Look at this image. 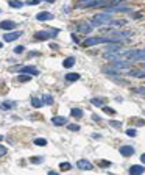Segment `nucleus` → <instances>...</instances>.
I'll return each mask as SVG.
<instances>
[{
	"label": "nucleus",
	"instance_id": "nucleus-27",
	"mask_svg": "<svg viewBox=\"0 0 145 175\" xmlns=\"http://www.w3.org/2000/svg\"><path fill=\"white\" fill-rule=\"evenodd\" d=\"M99 166H100V167H109V166H111V161H108V160H100V161H99Z\"/></svg>",
	"mask_w": 145,
	"mask_h": 175
},
{
	"label": "nucleus",
	"instance_id": "nucleus-23",
	"mask_svg": "<svg viewBox=\"0 0 145 175\" xmlns=\"http://www.w3.org/2000/svg\"><path fill=\"white\" fill-rule=\"evenodd\" d=\"M42 103H44V102H42L41 98H38V97H33V98H31V105H33L34 108H39Z\"/></svg>",
	"mask_w": 145,
	"mask_h": 175
},
{
	"label": "nucleus",
	"instance_id": "nucleus-42",
	"mask_svg": "<svg viewBox=\"0 0 145 175\" xmlns=\"http://www.w3.org/2000/svg\"><path fill=\"white\" fill-rule=\"evenodd\" d=\"M42 2H53V0H42Z\"/></svg>",
	"mask_w": 145,
	"mask_h": 175
},
{
	"label": "nucleus",
	"instance_id": "nucleus-4",
	"mask_svg": "<svg viewBox=\"0 0 145 175\" xmlns=\"http://www.w3.org/2000/svg\"><path fill=\"white\" fill-rule=\"evenodd\" d=\"M111 67L115 70H127V69H130V63L125 60H115L111 63Z\"/></svg>",
	"mask_w": 145,
	"mask_h": 175
},
{
	"label": "nucleus",
	"instance_id": "nucleus-21",
	"mask_svg": "<svg viewBox=\"0 0 145 175\" xmlns=\"http://www.w3.org/2000/svg\"><path fill=\"white\" fill-rule=\"evenodd\" d=\"M70 114L74 116V117H77V119H80V117H83V111L80 110V108H74L70 111Z\"/></svg>",
	"mask_w": 145,
	"mask_h": 175
},
{
	"label": "nucleus",
	"instance_id": "nucleus-2",
	"mask_svg": "<svg viewBox=\"0 0 145 175\" xmlns=\"http://www.w3.org/2000/svg\"><path fill=\"white\" fill-rule=\"evenodd\" d=\"M111 20H112L111 13H99V14H95L91 19V22L94 23V27H99V25H108Z\"/></svg>",
	"mask_w": 145,
	"mask_h": 175
},
{
	"label": "nucleus",
	"instance_id": "nucleus-22",
	"mask_svg": "<svg viewBox=\"0 0 145 175\" xmlns=\"http://www.w3.org/2000/svg\"><path fill=\"white\" fill-rule=\"evenodd\" d=\"M42 100H44L45 105H52V103H53V97H52L50 94H45V95L42 97Z\"/></svg>",
	"mask_w": 145,
	"mask_h": 175
},
{
	"label": "nucleus",
	"instance_id": "nucleus-24",
	"mask_svg": "<svg viewBox=\"0 0 145 175\" xmlns=\"http://www.w3.org/2000/svg\"><path fill=\"white\" fill-rule=\"evenodd\" d=\"M66 127H67L70 131H78V130H80V125H77V123H69V125H66Z\"/></svg>",
	"mask_w": 145,
	"mask_h": 175
},
{
	"label": "nucleus",
	"instance_id": "nucleus-25",
	"mask_svg": "<svg viewBox=\"0 0 145 175\" xmlns=\"http://www.w3.org/2000/svg\"><path fill=\"white\" fill-rule=\"evenodd\" d=\"M42 161H44L42 156H33V158H30V163H33V164H39V163H42Z\"/></svg>",
	"mask_w": 145,
	"mask_h": 175
},
{
	"label": "nucleus",
	"instance_id": "nucleus-13",
	"mask_svg": "<svg viewBox=\"0 0 145 175\" xmlns=\"http://www.w3.org/2000/svg\"><path fill=\"white\" fill-rule=\"evenodd\" d=\"M0 27H2V30H16V22H13V20H2V22H0Z\"/></svg>",
	"mask_w": 145,
	"mask_h": 175
},
{
	"label": "nucleus",
	"instance_id": "nucleus-8",
	"mask_svg": "<svg viewBox=\"0 0 145 175\" xmlns=\"http://www.w3.org/2000/svg\"><path fill=\"white\" fill-rule=\"evenodd\" d=\"M143 172H145V167L140 164H133L130 167V175H142Z\"/></svg>",
	"mask_w": 145,
	"mask_h": 175
},
{
	"label": "nucleus",
	"instance_id": "nucleus-43",
	"mask_svg": "<svg viewBox=\"0 0 145 175\" xmlns=\"http://www.w3.org/2000/svg\"><path fill=\"white\" fill-rule=\"evenodd\" d=\"M143 67H145V63H143Z\"/></svg>",
	"mask_w": 145,
	"mask_h": 175
},
{
	"label": "nucleus",
	"instance_id": "nucleus-18",
	"mask_svg": "<svg viewBox=\"0 0 145 175\" xmlns=\"http://www.w3.org/2000/svg\"><path fill=\"white\" fill-rule=\"evenodd\" d=\"M75 64V56H69V58H66L64 61H62V66L66 67V69H69V67H72Z\"/></svg>",
	"mask_w": 145,
	"mask_h": 175
},
{
	"label": "nucleus",
	"instance_id": "nucleus-17",
	"mask_svg": "<svg viewBox=\"0 0 145 175\" xmlns=\"http://www.w3.org/2000/svg\"><path fill=\"white\" fill-rule=\"evenodd\" d=\"M109 27H112V28H115V27H123V25H127V20H123V19H117V20H111L109 23Z\"/></svg>",
	"mask_w": 145,
	"mask_h": 175
},
{
	"label": "nucleus",
	"instance_id": "nucleus-30",
	"mask_svg": "<svg viewBox=\"0 0 145 175\" xmlns=\"http://www.w3.org/2000/svg\"><path fill=\"white\" fill-rule=\"evenodd\" d=\"M23 50H25V47H23V45H17V47L14 48V53H17V55H20V53L23 52Z\"/></svg>",
	"mask_w": 145,
	"mask_h": 175
},
{
	"label": "nucleus",
	"instance_id": "nucleus-44",
	"mask_svg": "<svg viewBox=\"0 0 145 175\" xmlns=\"http://www.w3.org/2000/svg\"><path fill=\"white\" fill-rule=\"evenodd\" d=\"M143 114H145V111H143Z\"/></svg>",
	"mask_w": 145,
	"mask_h": 175
},
{
	"label": "nucleus",
	"instance_id": "nucleus-37",
	"mask_svg": "<svg viewBox=\"0 0 145 175\" xmlns=\"http://www.w3.org/2000/svg\"><path fill=\"white\" fill-rule=\"evenodd\" d=\"M92 138H94V139H100L102 136H100L99 133H94V135H92Z\"/></svg>",
	"mask_w": 145,
	"mask_h": 175
},
{
	"label": "nucleus",
	"instance_id": "nucleus-19",
	"mask_svg": "<svg viewBox=\"0 0 145 175\" xmlns=\"http://www.w3.org/2000/svg\"><path fill=\"white\" fill-rule=\"evenodd\" d=\"M10 6H13V8H22L23 6V2H20V0H10Z\"/></svg>",
	"mask_w": 145,
	"mask_h": 175
},
{
	"label": "nucleus",
	"instance_id": "nucleus-31",
	"mask_svg": "<svg viewBox=\"0 0 145 175\" xmlns=\"http://www.w3.org/2000/svg\"><path fill=\"white\" fill-rule=\"evenodd\" d=\"M109 125H111V127H114V128H120V125H122V123H120L119 120H111Z\"/></svg>",
	"mask_w": 145,
	"mask_h": 175
},
{
	"label": "nucleus",
	"instance_id": "nucleus-6",
	"mask_svg": "<svg viewBox=\"0 0 145 175\" xmlns=\"http://www.w3.org/2000/svg\"><path fill=\"white\" fill-rule=\"evenodd\" d=\"M119 152L122 156H131V155H134V147L133 145H122L119 148Z\"/></svg>",
	"mask_w": 145,
	"mask_h": 175
},
{
	"label": "nucleus",
	"instance_id": "nucleus-33",
	"mask_svg": "<svg viewBox=\"0 0 145 175\" xmlns=\"http://www.w3.org/2000/svg\"><path fill=\"white\" fill-rule=\"evenodd\" d=\"M30 80V75H20L19 77V81H28Z\"/></svg>",
	"mask_w": 145,
	"mask_h": 175
},
{
	"label": "nucleus",
	"instance_id": "nucleus-5",
	"mask_svg": "<svg viewBox=\"0 0 145 175\" xmlns=\"http://www.w3.org/2000/svg\"><path fill=\"white\" fill-rule=\"evenodd\" d=\"M77 28H78L80 33L89 35V33L94 30V23H92V22H83V23H78V25H77Z\"/></svg>",
	"mask_w": 145,
	"mask_h": 175
},
{
	"label": "nucleus",
	"instance_id": "nucleus-7",
	"mask_svg": "<svg viewBox=\"0 0 145 175\" xmlns=\"http://www.w3.org/2000/svg\"><path fill=\"white\" fill-rule=\"evenodd\" d=\"M19 73H28V75H38L39 70L33 66H23V67H19Z\"/></svg>",
	"mask_w": 145,
	"mask_h": 175
},
{
	"label": "nucleus",
	"instance_id": "nucleus-14",
	"mask_svg": "<svg viewBox=\"0 0 145 175\" xmlns=\"http://www.w3.org/2000/svg\"><path fill=\"white\" fill-rule=\"evenodd\" d=\"M106 102H108V100H106L105 97H103V98H99V97L91 98V103H92V105H95V106H100V108L106 106Z\"/></svg>",
	"mask_w": 145,
	"mask_h": 175
},
{
	"label": "nucleus",
	"instance_id": "nucleus-35",
	"mask_svg": "<svg viewBox=\"0 0 145 175\" xmlns=\"http://www.w3.org/2000/svg\"><path fill=\"white\" fill-rule=\"evenodd\" d=\"M0 155H2V156H3V155H6V147H3V145L0 147Z\"/></svg>",
	"mask_w": 145,
	"mask_h": 175
},
{
	"label": "nucleus",
	"instance_id": "nucleus-12",
	"mask_svg": "<svg viewBox=\"0 0 145 175\" xmlns=\"http://www.w3.org/2000/svg\"><path fill=\"white\" fill-rule=\"evenodd\" d=\"M36 19L41 20V22L52 20V19H53V14H52V13H47V11H42V13H38V14H36Z\"/></svg>",
	"mask_w": 145,
	"mask_h": 175
},
{
	"label": "nucleus",
	"instance_id": "nucleus-40",
	"mask_svg": "<svg viewBox=\"0 0 145 175\" xmlns=\"http://www.w3.org/2000/svg\"><path fill=\"white\" fill-rule=\"evenodd\" d=\"M48 175H59L58 172H53V170H50V172H48Z\"/></svg>",
	"mask_w": 145,
	"mask_h": 175
},
{
	"label": "nucleus",
	"instance_id": "nucleus-34",
	"mask_svg": "<svg viewBox=\"0 0 145 175\" xmlns=\"http://www.w3.org/2000/svg\"><path fill=\"white\" fill-rule=\"evenodd\" d=\"M134 91H136L137 94H142V95H145V88H142V86H140V88H136Z\"/></svg>",
	"mask_w": 145,
	"mask_h": 175
},
{
	"label": "nucleus",
	"instance_id": "nucleus-36",
	"mask_svg": "<svg viewBox=\"0 0 145 175\" xmlns=\"http://www.w3.org/2000/svg\"><path fill=\"white\" fill-rule=\"evenodd\" d=\"M39 2H42V0H30V2H27L28 5H38Z\"/></svg>",
	"mask_w": 145,
	"mask_h": 175
},
{
	"label": "nucleus",
	"instance_id": "nucleus-11",
	"mask_svg": "<svg viewBox=\"0 0 145 175\" xmlns=\"http://www.w3.org/2000/svg\"><path fill=\"white\" fill-rule=\"evenodd\" d=\"M52 123L56 125V127H62V125H67V117L55 116V117H52Z\"/></svg>",
	"mask_w": 145,
	"mask_h": 175
},
{
	"label": "nucleus",
	"instance_id": "nucleus-39",
	"mask_svg": "<svg viewBox=\"0 0 145 175\" xmlns=\"http://www.w3.org/2000/svg\"><path fill=\"white\" fill-rule=\"evenodd\" d=\"M72 39H74V42H78V38H77V35H72Z\"/></svg>",
	"mask_w": 145,
	"mask_h": 175
},
{
	"label": "nucleus",
	"instance_id": "nucleus-15",
	"mask_svg": "<svg viewBox=\"0 0 145 175\" xmlns=\"http://www.w3.org/2000/svg\"><path fill=\"white\" fill-rule=\"evenodd\" d=\"M130 75H131V77H136V78H145V70L131 69V70H130Z\"/></svg>",
	"mask_w": 145,
	"mask_h": 175
},
{
	"label": "nucleus",
	"instance_id": "nucleus-16",
	"mask_svg": "<svg viewBox=\"0 0 145 175\" xmlns=\"http://www.w3.org/2000/svg\"><path fill=\"white\" fill-rule=\"evenodd\" d=\"M81 78V75L77 73V72H70V73H66V81H77Z\"/></svg>",
	"mask_w": 145,
	"mask_h": 175
},
{
	"label": "nucleus",
	"instance_id": "nucleus-32",
	"mask_svg": "<svg viewBox=\"0 0 145 175\" xmlns=\"http://www.w3.org/2000/svg\"><path fill=\"white\" fill-rule=\"evenodd\" d=\"M127 135H128V136H136L137 131H136L134 128H128V130H127Z\"/></svg>",
	"mask_w": 145,
	"mask_h": 175
},
{
	"label": "nucleus",
	"instance_id": "nucleus-28",
	"mask_svg": "<svg viewBox=\"0 0 145 175\" xmlns=\"http://www.w3.org/2000/svg\"><path fill=\"white\" fill-rule=\"evenodd\" d=\"M34 144H36V145H45L47 141H45L44 138H36V139H34Z\"/></svg>",
	"mask_w": 145,
	"mask_h": 175
},
{
	"label": "nucleus",
	"instance_id": "nucleus-9",
	"mask_svg": "<svg viewBox=\"0 0 145 175\" xmlns=\"http://www.w3.org/2000/svg\"><path fill=\"white\" fill-rule=\"evenodd\" d=\"M22 36V31H13V33H5L3 35V39L6 41V42H11V41H14V39H19Z\"/></svg>",
	"mask_w": 145,
	"mask_h": 175
},
{
	"label": "nucleus",
	"instance_id": "nucleus-10",
	"mask_svg": "<svg viewBox=\"0 0 145 175\" xmlns=\"http://www.w3.org/2000/svg\"><path fill=\"white\" fill-rule=\"evenodd\" d=\"M77 166H78V169H81V170H92V167H94L87 160H78V161H77Z\"/></svg>",
	"mask_w": 145,
	"mask_h": 175
},
{
	"label": "nucleus",
	"instance_id": "nucleus-20",
	"mask_svg": "<svg viewBox=\"0 0 145 175\" xmlns=\"http://www.w3.org/2000/svg\"><path fill=\"white\" fill-rule=\"evenodd\" d=\"M16 106V102H10V100H6V102L2 103V110H11Z\"/></svg>",
	"mask_w": 145,
	"mask_h": 175
},
{
	"label": "nucleus",
	"instance_id": "nucleus-3",
	"mask_svg": "<svg viewBox=\"0 0 145 175\" xmlns=\"http://www.w3.org/2000/svg\"><path fill=\"white\" fill-rule=\"evenodd\" d=\"M56 35H58V30H42V31L34 33V39H38V41H47V39H50V38H53Z\"/></svg>",
	"mask_w": 145,
	"mask_h": 175
},
{
	"label": "nucleus",
	"instance_id": "nucleus-29",
	"mask_svg": "<svg viewBox=\"0 0 145 175\" xmlns=\"http://www.w3.org/2000/svg\"><path fill=\"white\" fill-rule=\"evenodd\" d=\"M59 167H61V170H70V167H72V166H70L69 163H61V164H59Z\"/></svg>",
	"mask_w": 145,
	"mask_h": 175
},
{
	"label": "nucleus",
	"instance_id": "nucleus-26",
	"mask_svg": "<svg viewBox=\"0 0 145 175\" xmlns=\"http://www.w3.org/2000/svg\"><path fill=\"white\" fill-rule=\"evenodd\" d=\"M103 113H106V114H109V116H114V114H115V110H112V108H109V106H103Z\"/></svg>",
	"mask_w": 145,
	"mask_h": 175
},
{
	"label": "nucleus",
	"instance_id": "nucleus-41",
	"mask_svg": "<svg viewBox=\"0 0 145 175\" xmlns=\"http://www.w3.org/2000/svg\"><path fill=\"white\" fill-rule=\"evenodd\" d=\"M80 3H83V2H91V0H78Z\"/></svg>",
	"mask_w": 145,
	"mask_h": 175
},
{
	"label": "nucleus",
	"instance_id": "nucleus-38",
	"mask_svg": "<svg viewBox=\"0 0 145 175\" xmlns=\"http://www.w3.org/2000/svg\"><path fill=\"white\" fill-rule=\"evenodd\" d=\"M140 163H143V164H145V153H143V155H140Z\"/></svg>",
	"mask_w": 145,
	"mask_h": 175
},
{
	"label": "nucleus",
	"instance_id": "nucleus-1",
	"mask_svg": "<svg viewBox=\"0 0 145 175\" xmlns=\"http://www.w3.org/2000/svg\"><path fill=\"white\" fill-rule=\"evenodd\" d=\"M117 42H122L117 38H112V36H108V38H103V36H97V38H87L84 39V45L89 47V45H99V44H117Z\"/></svg>",
	"mask_w": 145,
	"mask_h": 175
}]
</instances>
